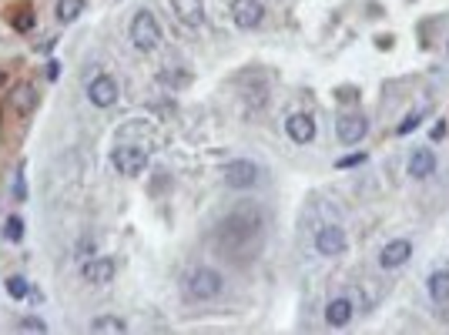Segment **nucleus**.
I'll list each match as a JSON object with an SVG mask.
<instances>
[{"instance_id":"obj_1","label":"nucleus","mask_w":449,"mask_h":335,"mask_svg":"<svg viewBox=\"0 0 449 335\" xmlns=\"http://www.w3.org/2000/svg\"><path fill=\"white\" fill-rule=\"evenodd\" d=\"M262 238V215L255 205H235V211L218 225V248L228 255L242 258L251 241Z\"/></svg>"},{"instance_id":"obj_2","label":"nucleus","mask_w":449,"mask_h":335,"mask_svg":"<svg viewBox=\"0 0 449 335\" xmlns=\"http://www.w3.org/2000/svg\"><path fill=\"white\" fill-rule=\"evenodd\" d=\"M127 37H131V44H134L141 54L154 51V47L161 44V27H158V21H154V14H151V10H138L134 21H131Z\"/></svg>"},{"instance_id":"obj_3","label":"nucleus","mask_w":449,"mask_h":335,"mask_svg":"<svg viewBox=\"0 0 449 335\" xmlns=\"http://www.w3.org/2000/svg\"><path fill=\"white\" fill-rule=\"evenodd\" d=\"M222 288H224L222 275H218L215 268H208V265H198V268L188 275V295L198 299V302H211V299H218Z\"/></svg>"},{"instance_id":"obj_4","label":"nucleus","mask_w":449,"mask_h":335,"mask_svg":"<svg viewBox=\"0 0 449 335\" xmlns=\"http://www.w3.org/2000/svg\"><path fill=\"white\" fill-rule=\"evenodd\" d=\"M114 168H118L125 178H138V175L148 168V151L138 148V144H118V148H114Z\"/></svg>"},{"instance_id":"obj_5","label":"nucleus","mask_w":449,"mask_h":335,"mask_svg":"<svg viewBox=\"0 0 449 335\" xmlns=\"http://www.w3.org/2000/svg\"><path fill=\"white\" fill-rule=\"evenodd\" d=\"M222 178L228 188H235V191H242V188H251L255 181H258V164L249 161V158H235V161H228L222 168Z\"/></svg>"},{"instance_id":"obj_6","label":"nucleus","mask_w":449,"mask_h":335,"mask_svg":"<svg viewBox=\"0 0 449 335\" xmlns=\"http://www.w3.org/2000/svg\"><path fill=\"white\" fill-rule=\"evenodd\" d=\"M7 111L14 114V118H30L34 111H37V87L34 84H14L10 87V98H7Z\"/></svg>"},{"instance_id":"obj_7","label":"nucleus","mask_w":449,"mask_h":335,"mask_svg":"<svg viewBox=\"0 0 449 335\" xmlns=\"http://www.w3.org/2000/svg\"><path fill=\"white\" fill-rule=\"evenodd\" d=\"M366 131H369V118L359 114V111L339 114V121H335V138H339L342 144H359V141L366 138Z\"/></svg>"},{"instance_id":"obj_8","label":"nucleus","mask_w":449,"mask_h":335,"mask_svg":"<svg viewBox=\"0 0 449 335\" xmlns=\"http://www.w3.org/2000/svg\"><path fill=\"white\" fill-rule=\"evenodd\" d=\"M84 282L91 285H111L114 275H118V261L107 255H98V258H84V268H81Z\"/></svg>"},{"instance_id":"obj_9","label":"nucleus","mask_w":449,"mask_h":335,"mask_svg":"<svg viewBox=\"0 0 449 335\" xmlns=\"http://www.w3.org/2000/svg\"><path fill=\"white\" fill-rule=\"evenodd\" d=\"M118 98H121V87L111 74H98L87 84V101L94 107H111V104H118Z\"/></svg>"},{"instance_id":"obj_10","label":"nucleus","mask_w":449,"mask_h":335,"mask_svg":"<svg viewBox=\"0 0 449 335\" xmlns=\"http://www.w3.org/2000/svg\"><path fill=\"white\" fill-rule=\"evenodd\" d=\"M346 245H349V238H346V228H342V225H322L319 235H315V252L325 258L342 255Z\"/></svg>"},{"instance_id":"obj_11","label":"nucleus","mask_w":449,"mask_h":335,"mask_svg":"<svg viewBox=\"0 0 449 335\" xmlns=\"http://www.w3.org/2000/svg\"><path fill=\"white\" fill-rule=\"evenodd\" d=\"M262 17H265L262 0H231V21L242 27V30L258 27V24H262Z\"/></svg>"},{"instance_id":"obj_12","label":"nucleus","mask_w":449,"mask_h":335,"mask_svg":"<svg viewBox=\"0 0 449 335\" xmlns=\"http://www.w3.org/2000/svg\"><path fill=\"white\" fill-rule=\"evenodd\" d=\"M413 255V241L409 238H396V241H386L382 252H379V265L382 268H402Z\"/></svg>"},{"instance_id":"obj_13","label":"nucleus","mask_w":449,"mask_h":335,"mask_svg":"<svg viewBox=\"0 0 449 335\" xmlns=\"http://www.w3.org/2000/svg\"><path fill=\"white\" fill-rule=\"evenodd\" d=\"M285 134H289L295 144H309V141H315V118L305 114V111L292 114V118L285 121Z\"/></svg>"},{"instance_id":"obj_14","label":"nucleus","mask_w":449,"mask_h":335,"mask_svg":"<svg viewBox=\"0 0 449 335\" xmlns=\"http://www.w3.org/2000/svg\"><path fill=\"white\" fill-rule=\"evenodd\" d=\"M171 7H175L178 21L185 27H198L205 21V3L201 0H171Z\"/></svg>"},{"instance_id":"obj_15","label":"nucleus","mask_w":449,"mask_h":335,"mask_svg":"<svg viewBox=\"0 0 449 335\" xmlns=\"http://www.w3.org/2000/svg\"><path fill=\"white\" fill-rule=\"evenodd\" d=\"M352 302L349 299H332L328 305H325V322L332 325V329H342V325H349L352 322Z\"/></svg>"},{"instance_id":"obj_16","label":"nucleus","mask_w":449,"mask_h":335,"mask_svg":"<svg viewBox=\"0 0 449 335\" xmlns=\"http://www.w3.org/2000/svg\"><path fill=\"white\" fill-rule=\"evenodd\" d=\"M436 171V155L429 151V148H419V151H413V158H409V175L416 181L429 178Z\"/></svg>"},{"instance_id":"obj_17","label":"nucleus","mask_w":449,"mask_h":335,"mask_svg":"<svg viewBox=\"0 0 449 335\" xmlns=\"http://www.w3.org/2000/svg\"><path fill=\"white\" fill-rule=\"evenodd\" d=\"M429 299L436 302V305H449V272H432L429 275Z\"/></svg>"},{"instance_id":"obj_18","label":"nucleus","mask_w":449,"mask_h":335,"mask_svg":"<svg viewBox=\"0 0 449 335\" xmlns=\"http://www.w3.org/2000/svg\"><path fill=\"white\" fill-rule=\"evenodd\" d=\"M91 332L94 335H121V332H127V322L118 318V315H98V318L91 322Z\"/></svg>"},{"instance_id":"obj_19","label":"nucleus","mask_w":449,"mask_h":335,"mask_svg":"<svg viewBox=\"0 0 449 335\" xmlns=\"http://www.w3.org/2000/svg\"><path fill=\"white\" fill-rule=\"evenodd\" d=\"M81 10H84V0H57L54 3V17L61 21V24H71L81 17Z\"/></svg>"},{"instance_id":"obj_20","label":"nucleus","mask_w":449,"mask_h":335,"mask_svg":"<svg viewBox=\"0 0 449 335\" xmlns=\"http://www.w3.org/2000/svg\"><path fill=\"white\" fill-rule=\"evenodd\" d=\"M359 292H362V302H359V309H362V312L375 309V305H379V299H382V288H379V285H375L373 279H366Z\"/></svg>"},{"instance_id":"obj_21","label":"nucleus","mask_w":449,"mask_h":335,"mask_svg":"<svg viewBox=\"0 0 449 335\" xmlns=\"http://www.w3.org/2000/svg\"><path fill=\"white\" fill-rule=\"evenodd\" d=\"M161 84H168V87H188L191 84V74H188V67H165L161 71Z\"/></svg>"},{"instance_id":"obj_22","label":"nucleus","mask_w":449,"mask_h":335,"mask_svg":"<svg viewBox=\"0 0 449 335\" xmlns=\"http://www.w3.org/2000/svg\"><path fill=\"white\" fill-rule=\"evenodd\" d=\"M7 292H10V299H30V285H27V279H21V275H10V279H7Z\"/></svg>"},{"instance_id":"obj_23","label":"nucleus","mask_w":449,"mask_h":335,"mask_svg":"<svg viewBox=\"0 0 449 335\" xmlns=\"http://www.w3.org/2000/svg\"><path fill=\"white\" fill-rule=\"evenodd\" d=\"M3 235H7L10 241H21V238H24V221H21V215H10V218L3 221Z\"/></svg>"},{"instance_id":"obj_24","label":"nucleus","mask_w":449,"mask_h":335,"mask_svg":"<svg viewBox=\"0 0 449 335\" xmlns=\"http://www.w3.org/2000/svg\"><path fill=\"white\" fill-rule=\"evenodd\" d=\"M423 118H426V111H413L409 118H402V125H399V128H396V134H399V138H406V134H413V131H416V128H419V125H423Z\"/></svg>"},{"instance_id":"obj_25","label":"nucleus","mask_w":449,"mask_h":335,"mask_svg":"<svg viewBox=\"0 0 449 335\" xmlns=\"http://www.w3.org/2000/svg\"><path fill=\"white\" fill-rule=\"evenodd\" d=\"M10 24H14V30H21V34H27V30H30V27H34V14H30V10H17V14H14V17H10Z\"/></svg>"},{"instance_id":"obj_26","label":"nucleus","mask_w":449,"mask_h":335,"mask_svg":"<svg viewBox=\"0 0 449 335\" xmlns=\"http://www.w3.org/2000/svg\"><path fill=\"white\" fill-rule=\"evenodd\" d=\"M17 329H21V332H48V322H44V318H21Z\"/></svg>"},{"instance_id":"obj_27","label":"nucleus","mask_w":449,"mask_h":335,"mask_svg":"<svg viewBox=\"0 0 449 335\" xmlns=\"http://www.w3.org/2000/svg\"><path fill=\"white\" fill-rule=\"evenodd\" d=\"M14 198L17 202H24L27 198V184H24V164L17 168V178H14Z\"/></svg>"},{"instance_id":"obj_28","label":"nucleus","mask_w":449,"mask_h":335,"mask_svg":"<svg viewBox=\"0 0 449 335\" xmlns=\"http://www.w3.org/2000/svg\"><path fill=\"white\" fill-rule=\"evenodd\" d=\"M362 161H366V155H362V151H359V155H349V158H342V161H335V164H339V168H355V164H362Z\"/></svg>"},{"instance_id":"obj_29","label":"nucleus","mask_w":449,"mask_h":335,"mask_svg":"<svg viewBox=\"0 0 449 335\" xmlns=\"http://www.w3.org/2000/svg\"><path fill=\"white\" fill-rule=\"evenodd\" d=\"M429 138H432V141H443V138H446V121H439L436 128L429 131Z\"/></svg>"},{"instance_id":"obj_30","label":"nucleus","mask_w":449,"mask_h":335,"mask_svg":"<svg viewBox=\"0 0 449 335\" xmlns=\"http://www.w3.org/2000/svg\"><path fill=\"white\" fill-rule=\"evenodd\" d=\"M3 84H7V74H3V67H0V87H3Z\"/></svg>"},{"instance_id":"obj_31","label":"nucleus","mask_w":449,"mask_h":335,"mask_svg":"<svg viewBox=\"0 0 449 335\" xmlns=\"http://www.w3.org/2000/svg\"><path fill=\"white\" fill-rule=\"evenodd\" d=\"M446 57H449V44H446Z\"/></svg>"}]
</instances>
